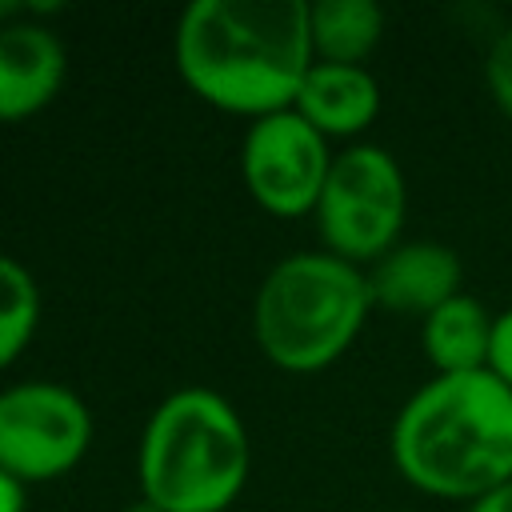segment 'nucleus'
<instances>
[{
  "label": "nucleus",
  "mask_w": 512,
  "mask_h": 512,
  "mask_svg": "<svg viewBox=\"0 0 512 512\" xmlns=\"http://www.w3.org/2000/svg\"><path fill=\"white\" fill-rule=\"evenodd\" d=\"M92 440L84 400L52 380H24L0 392V468L16 480L68 472Z\"/></svg>",
  "instance_id": "obj_6"
},
{
  "label": "nucleus",
  "mask_w": 512,
  "mask_h": 512,
  "mask_svg": "<svg viewBox=\"0 0 512 512\" xmlns=\"http://www.w3.org/2000/svg\"><path fill=\"white\" fill-rule=\"evenodd\" d=\"M248 464V432L212 388L164 396L140 436V488L152 512H224Z\"/></svg>",
  "instance_id": "obj_3"
},
{
  "label": "nucleus",
  "mask_w": 512,
  "mask_h": 512,
  "mask_svg": "<svg viewBox=\"0 0 512 512\" xmlns=\"http://www.w3.org/2000/svg\"><path fill=\"white\" fill-rule=\"evenodd\" d=\"M388 448L416 492L472 504L512 480V388L488 368L432 376L400 404Z\"/></svg>",
  "instance_id": "obj_2"
},
{
  "label": "nucleus",
  "mask_w": 512,
  "mask_h": 512,
  "mask_svg": "<svg viewBox=\"0 0 512 512\" xmlns=\"http://www.w3.org/2000/svg\"><path fill=\"white\" fill-rule=\"evenodd\" d=\"M464 512H512V480L492 488V492H484L480 500L464 504Z\"/></svg>",
  "instance_id": "obj_16"
},
{
  "label": "nucleus",
  "mask_w": 512,
  "mask_h": 512,
  "mask_svg": "<svg viewBox=\"0 0 512 512\" xmlns=\"http://www.w3.org/2000/svg\"><path fill=\"white\" fill-rule=\"evenodd\" d=\"M316 132L356 136L380 112V84L364 64H324L316 60L292 104Z\"/></svg>",
  "instance_id": "obj_10"
},
{
  "label": "nucleus",
  "mask_w": 512,
  "mask_h": 512,
  "mask_svg": "<svg viewBox=\"0 0 512 512\" xmlns=\"http://www.w3.org/2000/svg\"><path fill=\"white\" fill-rule=\"evenodd\" d=\"M308 28L316 60L364 64L384 36V12L376 0H316L308 4Z\"/></svg>",
  "instance_id": "obj_12"
},
{
  "label": "nucleus",
  "mask_w": 512,
  "mask_h": 512,
  "mask_svg": "<svg viewBox=\"0 0 512 512\" xmlns=\"http://www.w3.org/2000/svg\"><path fill=\"white\" fill-rule=\"evenodd\" d=\"M372 304L404 316H428L464 288V264L456 248L440 240H400L392 252H384L376 264L364 268Z\"/></svg>",
  "instance_id": "obj_8"
},
{
  "label": "nucleus",
  "mask_w": 512,
  "mask_h": 512,
  "mask_svg": "<svg viewBox=\"0 0 512 512\" xmlns=\"http://www.w3.org/2000/svg\"><path fill=\"white\" fill-rule=\"evenodd\" d=\"M488 372L500 376L512 388V304L496 312L492 324V352H488Z\"/></svg>",
  "instance_id": "obj_15"
},
{
  "label": "nucleus",
  "mask_w": 512,
  "mask_h": 512,
  "mask_svg": "<svg viewBox=\"0 0 512 512\" xmlns=\"http://www.w3.org/2000/svg\"><path fill=\"white\" fill-rule=\"evenodd\" d=\"M0 512H24V480L0 468Z\"/></svg>",
  "instance_id": "obj_17"
},
{
  "label": "nucleus",
  "mask_w": 512,
  "mask_h": 512,
  "mask_svg": "<svg viewBox=\"0 0 512 512\" xmlns=\"http://www.w3.org/2000/svg\"><path fill=\"white\" fill-rule=\"evenodd\" d=\"M372 308L368 272L324 252H292L268 268L252 300L260 352L284 372H320L360 336Z\"/></svg>",
  "instance_id": "obj_4"
},
{
  "label": "nucleus",
  "mask_w": 512,
  "mask_h": 512,
  "mask_svg": "<svg viewBox=\"0 0 512 512\" xmlns=\"http://www.w3.org/2000/svg\"><path fill=\"white\" fill-rule=\"evenodd\" d=\"M408 216V184L400 160L380 144H348L332 156L316 224L332 256L352 264H376L400 244Z\"/></svg>",
  "instance_id": "obj_5"
},
{
  "label": "nucleus",
  "mask_w": 512,
  "mask_h": 512,
  "mask_svg": "<svg viewBox=\"0 0 512 512\" xmlns=\"http://www.w3.org/2000/svg\"><path fill=\"white\" fill-rule=\"evenodd\" d=\"M492 324L496 312H488L476 296L460 292L436 312L420 320V348L436 376H456V372H484L488 352H492Z\"/></svg>",
  "instance_id": "obj_11"
},
{
  "label": "nucleus",
  "mask_w": 512,
  "mask_h": 512,
  "mask_svg": "<svg viewBox=\"0 0 512 512\" xmlns=\"http://www.w3.org/2000/svg\"><path fill=\"white\" fill-rule=\"evenodd\" d=\"M332 168L328 136L316 132L296 108L252 120L240 144V172L252 200L272 216L316 212Z\"/></svg>",
  "instance_id": "obj_7"
},
{
  "label": "nucleus",
  "mask_w": 512,
  "mask_h": 512,
  "mask_svg": "<svg viewBox=\"0 0 512 512\" xmlns=\"http://www.w3.org/2000/svg\"><path fill=\"white\" fill-rule=\"evenodd\" d=\"M64 68V44L48 24H0V120H24L40 112L60 92Z\"/></svg>",
  "instance_id": "obj_9"
},
{
  "label": "nucleus",
  "mask_w": 512,
  "mask_h": 512,
  "mask_svg": "<svg viewBox=\"0 0 512 512\" xmlns=\"http://www.w3.org/2000/svg\"><path fill=\"white\" fill-rule=\"evenodd\" d=\"M484 88L504 120H512V24L500 28L484 52Z\"/></svg>",
  "instance_id": "obj_14"
},
{
  "label": "nucleus",
  "mask_w": 512,
  "mask_h": 512,
  "mask_svg": "<svg viewBox=\"0 0 512 512\" xmlns=\"http://www.w3.org/2000/svg\"><path fill=\"white\" fill-rule=\"evenodd\" d=\"M172 48L200 100L256 120L292 108L316 64L308 0H192Z\"/></svg>",
  "instance_id": "obj_1"
},
{
  "label": "nucleus",
  "mask_w": 512,
  "mask_h": 512,
  "mask_svg": "<svg viewBox=\"0 0 512 512\" xmlns=\"http://www.w3.org/2000/svg\"><path fill=\"white\" fill-rule=\"evenodd\" d=\"M40 324V288L32 272L0 252V368H8Z\"/></svg>",
  "instance_id": "obj_13"
}]
</instances>
